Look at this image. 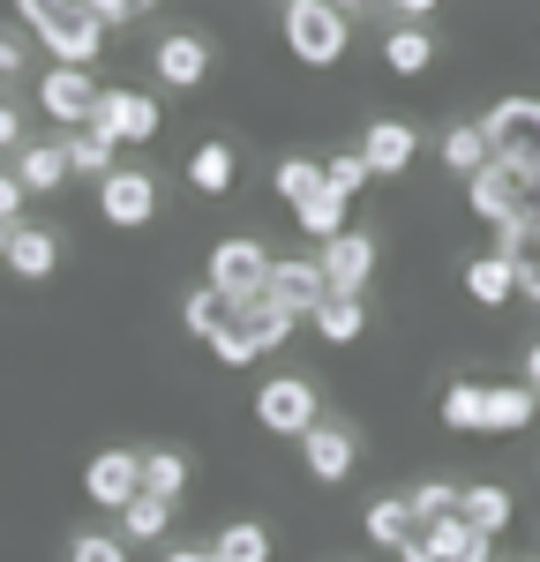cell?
Wrapping results in <instances>:
<instances>
[{
    "mask_svg": "<svg viewBox=\"0 0 540 562\" xmlns=\"http://www.w3.org/2000/svg\"><path fill=\"white\" fill-rule=\"evenodd\" d=\"M15 15L38 31V45H53V60L68 68H90L105 53V23L90 15L83 0H15Z\"/></svg>",
    "mask_w": 540,
    "mask_h": 562,
    "instance_id": "obj_1",
    "label": "cell"
},
{
    "mask_svg": "<svg viewBox=\"0 0 540 562\" xmlns=\"http://www.w3.org/2000/svg\"><path fill=\"white\" fill-rule=\"evenodd\" d=\"M465 188H473V211L488 217L495 233H503V225H533V217H540V166L488 158V166L465 180Z\"/></svg>",
    "mask_w": 540,
    "mask_h": 562,
    "instance_id": "obj_2",
    "label": "cell"
},
{
    "mask_svg": "<svg viewBox=\"0 0 540 562\" xmlns=\"http://www.w3.org/2000/svg\"><path fill=\"white\" fill-rule=\"evenodd\" d=\"M278 31H285V45H293V60H301V68H330V60L353 45V15H346V8H330V0H285Z\"/></svg>",
    "mask_w": 540,
    "mask_h": 562,
    "instance_id": "obj_3",
    "label": "cell"
},
{
    "mask_svg": "<svg viewBox=\"0 0 540 562\" xmlns=\"http://www.w3.org/2000/svg\"><path fill=\"white\" fill-rule=\"evenodd\" d=\"M285 338H293V315L270 301V293H256V301L233 307V323L218 330V346H211V352H218L225 368H248V360H263V352L285 346Z\"/></svg>",
    "mask_w": 540,
    "mask_h": 562,
    "instance_id": "obj_4",
    "label": "cell"
},
{
    "mask_svg": "<svg viewBox=\"0 0 540 562\" xmlns=\"http://www.w3.org/2000/svg\"><path fill=\"white\" fill-rule=\"evenodd\" d=\"M495 158H518V166H540V98H495L488 121H481Z\"/></svg>",
    "mask_w": 540,
    "mask_h": 562,
    "instance_id": "obj_5",
    "label": "cell"
},
{
    "mask_svg": "<svg viewBox=\"0 0 540 562\" xmlns=\"http://www.w3.org/2000/svg\"><path fill=\"white\" fill-rule=\"evenodd\" d=\"M256 420H263L270 435H308L315 420H323L315 383H308V375H270V383L256 390Z\"/></svg>",
    "mask_w": 540,
    "mask_h": 562,
    "instance_id": "obj_6",
    "label": "cell"
},
{
    "mask_svg": "<svg viewBox=\"0 0 540 562\" xmlns=\"http://www.w3.org/2000/svg\"><path fill=\"white\" fill-rule=\"evenodd\" d=\"M83 495L98 510H128L135 495H143V458L135 450H98L83 465Z\"/></svg>",
    "mask_w": 540,
    "mask_h": 562,
    "instance_id": "obj_7",
    "label": "cell"
},
{
    "mask_svg": "<svg viewBox=\"0 0 540 562\" xmlns=\"http://www.w3.org/2000/svg\"><path fill=\"white\" fill-rule=\"evenodd\" d=\"M38 105L60 121V128H83L90 113H98V83H90V68H68V60H53L38 83Z\"/></svg>",
    "mask_w": 540,
    "mask_h": 562,
    "instance_id": "obj_8",
    "label": "cell"
},
{
    "mask_svg": "<svg viewBox=\"0 0 540 562\" xmlns=\"http://www.w3.org/2000/svg\"><path fill=\"white\" fill-rule=\"evenodd\" d=\"M211 285L233 293V301H256L270 285V256L256 240H218V248H211Z\"/></svg>",
    "mask_w": 540,
    "mask_h": 562,
    "instance_id": "obj_9",
    "label": "cell"
},
{
    "mask_svg": "<svg viewBox=\"0 0 540 562\" xmlns=\"http://www.w3.org/2000/svg\"><path fill=\"white\" fill-rule=\"evenodd\" d=\"M98 211H105V225H150V211H158V180L135 173V166H113V173L98 180Z\"/></svg>",
    "mask_w": 540,
    "mask_h": 562,
    "instance_id": "obj_10",
    "label": "cell"
},
{
    "mask_svg": "<svg viewBox=\"0 0 540 562\" xmlns=\"http://www.w3.org/2000/svg\"><path fill=\"white\" fill-rule=\"evenodd\" d=\"M83 128H105L113 143H150L158 135V105L143 90H98V113H90Z\"/></svg>",
    "mask_w": 540,
    "mask_h": 562,
    "instance_id": "obj_11",
    "label": "cell"
},
{
    "mask_svg": "<svg viewBox=\"0 0 540 562\" xmlns=\"http://www.w3.org/2000/svg\"><path fill=\"white\" fill-rule=\"evenodd\" d=\"M323 278H330V293H360L368 278H375V240L360 233V225H346L338 240H323Z\"/></svg>",
    "mask_w": 540,
    "mask_h": 562,
    "instance_id": "obj_12",
    "label": "cell"
},
{
    "mask_svg": "<svg viewBox=\"0 0 540 562\" xmlns=\"http://www.w3.org/2000/svg\"><path fill=\"white\" fill-rule=\"evenodd\" d=\"M301 458H308V473L323 480V487H338V480L353 473L360 442H353V428H338V420H315V428L301 435Z\"/></svg>",
    "mask_w": 540,
    "mask_h": 562,
    "instance_id": "obj_13",
    "label": "cell"
},
{
    "mask_svg": "<svg viewBox=\"0 0 540 562\" xmlns=\"http://www.w3.org/2000/svg\"><path fill=\"white\" fill-rule=\"evenodd\" d=\"M150 68H158V83L195 90L203 76H211V45L195 38V31H166V38H158V53H150Z\"/></svg>",
    "mask_w": 540,
    "mask_h": 562,
    "instance_id": "obj_14",
    "label": "cell"
},
{
    "mask_svg": "<svg viewBox=\"0 0 540 562\" xmlns=\"http://www.w3.org/2000/svg\"><path fill=\"white\" fill-rule=\"evenodd\" d=\"M263 293L301 323V315H315V301L330 293V278H323V262H270V285H263Z\"/></svg>",
    "mask_w": 540,
    "mask_h": 562,
    "instance_id": "obj_15",
    "label": "cell"
},
{
    "mask_svg": "<svg viewBox=\"0 0 540 562\" xmlns=\"http://www.w3.org/2000/svg\"><path fill=\"white\" fill-rule=\"evenodd\" d=\"M360 158H368V173H413L420 135L405 128V121H368V135H360Z\"/></svg>",
    "mask_w": 540,
    "mask_h": 562,
    "instance_id": "obj_16",
    "label": "cell"
},
{
    "mask_svg": "<svg viewBox=\"0 0 540 562\" xmlns=\"http://www.w3.org/2000/svg\"><path fill=\"white\" fill-rule=\"evenodd\" d=\"M308 323H315L323 346H360V338H368V307H360V293H323Z\"/></svg>",
    "mask_w": 540,
    "mask_h": 562,
    "instance_id": "obj_17",
    "label": "cell"
},
{
    "mask_svg": "<svg viewBox=\"0 0 540 562\" xmlns=\"http://www.w3.org/2000/svg\"><path fill=\"white\" fill-rule=\"evenodd\" d=\"M346 217H353V195H338L330 180H323L315 195H301V203H293V225H301L308 240H338V233H346Z\"/></svg>",
    "mask_w": 540,
    "mask_h": 562,
    "instance_id": "obj_18",
    "label": "cell"
},
{
    "mask_svg": "<svg viewBox=\"0 0 540 562\" xmlns=\"http://www.w3.org/2000/svg\"><path fill=\"white\" fill-rule=\"evenodd\" d=\"M53 262H60V240H53V225H15L8 233V270L15 278H53Z\"/></svg>",
    "mask_w": 540,
    "mask_h": 562,
    "instance_id": "obj_19",
    "label": "cell"
},
{
    "mask_svg": "<svg viewBox=\"0 0 540 562\" xmlns=\"http://www.w3.org/2000/svg\"><path fill=\"white\" fill-rule=\"evenodd\" d=\"M540 420V390L533 383H488V435H518Z\"/></svg>",
    "mask_w": 540,
    "mask_h": 562,
    "instance_id": "obj_20",
    "label": "cell"
},
{
    "mask_svg": "<svg viewBox=\"0 0 540 562\" xmlns=\"http://www.w3.org/2000/svg\"><path fill=\"white\" fill-rule=\"evenodd\" d=\"M15 180L31 188V195H53V188H68L76 166H68V143H31L23 158H15Z\"/></svg>",
    "mask_w": 540,
    "mask_h": 562,
    "instance_id": "obj_21",
    "label": "cell"
},
{
    "mask_svg": "<svg viewBox=\"0 0 540 562\" xmlns=\"http://www.w3.org/2000/svg\"><path fill=\"white\" fill-rule=\"evenodd\" d=\"M495 248L510 256V270H518V293L540 307V217H533V225H503Z\"/></svg>",
    "mask_w": 540,
    "mask_h": 562,
    "instance_id": "obj_22",
    "label": "cell"
},
{
    "mask_svg": "<svg viewBox=\"0 0 540 562\" xmlns=\"http://www.w3.org/2000/svg\"><path fill=\"white\" fill-rule=\"evenodd\" d=\"M465 293H473L481 307H503L510 293H518V270H510V256H503V248L473 256V262H465Z\"/></svg>",
    "mask_w": 540,
    "mask_h": 562,
    "instance_id": "obj_23",
    "label": "cell"
},
{
    "mask_svg": "<svg viewBox=\"0 0 540 562\" xmlns=\"http://www.w3.org/2000/svg\"><path fill=\"white\" fill-rule=\"evenodd\" d=\"M233 307H240V301H233V293H218V285L203 278V285L188 293V307H180V323H188V330H195L203 346H218V330L233 323Z\"/></svg>",
    "mask_w": 540,
    "mask_h": 562,
    "instance_id": "obj_24",
    "label": "cell"
},
{
    "mask_svg": "<svg viewBox=\"0 0 540 562\" xmlns=\"http://www.w3.org/2000/svg\"><path fill=\"white\" fill-rule=\"evenodd\" d=\"M510 510H518V503H510V487H495V480H481V487L458 495V518L473 525V532H488V540L510 525Z\"/></svg>",
    "mask_w": 540,
    "mask_h": 562,
    "instance_id": "obj_25",
    "label": "cell"
},
{
    "mask_svg": "<svg viewBox=\"0 0 540 562\" xmlns=\"http://www.w3.org/2000/svg\"><path fill=\"white\" fill-rule=\"evenodd\" d=\"M413 532H420V518H413V495H383V503H368V540H375V548H391V555H398Z\"/></svg>",
    "mask_w": 540,
    "mask_h": 562,
    "instance_id": "obj_26",
    "label": "cell"
},
{
    "mask_svg": "<svg viewBox=\"0 0 540 562\" xmlns=\"http://www.w3.org/2000/svg\"><path fill=\"white\" fill-rule=\"evenodd\" d=\"M443 428L450 435H488V383H450L443 390Z\"/></svg>",
    "mask_w": 540,
    "mask_h": 562,
    "instance_id": "obj_27",
    "label": "cell"
},
{
    "mask_svg": "<svg viewBox=\"0 0 540 562\" xmlns=\"http://www.w3.org/2000/svg\"><path fill=\"white\" fill-rule=\"evenodd\" d=\"M488 158H495V150H488V135H481V121H458V128H443V166H450L458 180H473Z\"/></svg>",
    "mask_w": 540,
    "mask_h": 562,
    "instance_id": "obj_28",
    "label": "cell"
},
{
    "mask_svg": "<svg viewBox=\"0 0 540 562\" xmlns=\"http://www.w3.org/2000/svg\"><path fill=\"white\" fill-rule=\"evenodd\" d=\"M211 562H270V532L248 518L218 525V540H211Z\"/></svg>",
    "mask_w": 540,
    "mask_h": 562,
    "instance_id": "obj_29",
    "label": "cell"
},
{
    "mask_svg": "<svg viewBox=\"0 0 540 562\" xmlns=\"http://www.w3.org/2000/svg\"><path fill=\"white\" fill-rule=\"evenodd\" d=\"M383 60H391V76H420V68L436 60V38H428L420 23H398V31L383 38Z\"/></svg>",
    "mask_w": 540,
    "mask_h": 562,
    "instance_id": "obj_30",
    "label": "cell"
},
{
    "mask_svg": "<svg viewBox=\"0 0 540 562\" xmlns=\"http://www.w3.org/2000/svg\"><path fill=\"white\" fill-rule=\"evenodd\" d=\"M166 525H173V503L143 487L128 510H121V540H166Z\"/></svg>",
    "mask_w": 540,
    "mask_h": 562,
    "instance_id": "obj_31",
    "label": "cell"
},
{
    "mask_svg": "<svg viewBox=\"0 0 540 562\" xmlns=\"http://www.w3.org/2000/svg\"><path fill=\"white\" fill-rule=\"evenodd\" d=\"M68 166L90 173V180H105V173H113V135H105V128H76V135H68Z\"/></svg>",
    "mask_w": 540,
    "mask_h": 562,
    "instance_id": "obj_32",
    "label": "cell"
},
{
    "mask_svg": "<svg viewBox=\"0 0 540 562\" xmlns=\"http://www.w3.org/2000/svg\"><path fill=\"white\" fill-rule=\"evenodd\" d=\"M188 180H195L203 195H225V188H233V150H225V143H195V158H188Z\"/></svg>",
    "mask_w": 540,
    "mask_h": 562,
    "instance_id": "obj_33",
    "label": "cell"
},
{
    "mask_svg": "<svg viewBox=\"0 0 540 562\" xmlns=\"http://www.w3.org/2000/svg\"><path fill=\"white\" fill-rule=\"evenodd\" d=\"M270 188H278V203H301V195H315V188H323V158H278Z\"/></svg>",
    "mask_w": 540,
    "mask_h": 562,
    "instance_id": "obj_34",
    "label": "cell"
},
{
    "mask_svg": "<svg viewBox=\"0 0 540 562\" xmlns=\"http://www.w3.org/2000/svg\"><path fill=\"white\" fill-rule=\"evenodd\" d=\"M143 487L166 495V503H180V487H188V458H180V450H150V458H143Z\"/></svg>",
    "mask_w": 540,
    "mask_h": 562,
    "instance_id": "obj_35",
    "label": "cell"
},
{
    "mask_svg": "<svg viewBox=\"0 0 540 562\" xmlns=\"http://www.w3.org/2000/svg\"><path fill=\"white\" fill-rule=\"evenodd\" d=\"M458 495H465V487H450V480H420V487H413V518H420V525L450 518V510H458Z\"/></svg>",
    "mask_w": 540,
    "mask_h": 562,
    "instance_id": "obj_36",
    "label": "cell"
},
{
    "mask_svg": "<svg viewBox=\"0 0 540 562\" xmlns=\"http://www.w3.org/2000/svg\"><path fill=\"white\" fill-rule=\"evenodd\" d=\"M323 180H330L338 195H360L375 173H368V158H360V150H338V158H323Z\"/></svg>",
    "mask_w": 540,
    "mask_h": 562,
    "instance_id": "obj_37",
    "label": "cell"
},
{
    "mask_svg": "<svg viewBox=\"0 0 540 562\" xmlns=\"http://www.w3.org/2000/svg\"><path fill=\"white\" fill-rule=\"evenodd\" d=\"M68 562H128V540H113V532H76V540H68Z\"/></svg>",
    "mask_w": 540,
    "mask_h": 562,
    "instance_id": "obj_38",
    "label": "cell"
},
{
    "mask_svg": "<svg viewBox=\"0 0 540 562\" xmlns=\"http://www.w3.org/2000/svg\"><path fill=\"white\" fill-rule=\"evenodd\" d=\"M83 8L98 15V23H105V31H121V23L135 15V0H83Z\"/></svg>",
    "mask_w": 540,
    "mask_h": 562,
    "instance_id": "obj_39",
    "label": "cell"
},
{
    "mask_svg": "<svg viewBox=\"0 0 540 562\" xmlns=\"http://www.w3.org/2000/svg\"><path fill=\"white\" fill-rule=\"evenodd\" d=\"M23 195H31L23 180H15V173H0V225H15V211H23Z\"/></svg>",
    "mask_w": 540,
    "mask_h": 562,
    "instance_id": "obj_40",
    "label": "cell"
},
{
    "mask_svg": "<svg viewBox=\"0 0 540 562\" xmlns=\"http://www.w3.org/2000/svg\"><path fill=\"white\" fill-rule=\"evenodd\" d=\"M15 68H23V38H15V31H0V83H8Z\"/></svg>",
    "mask_w": 540,
    "mask_h": 562,
    "instance_id": "obj_41",
    "label": "cell"
},
{
    "mask_svg": "<svg viewBox=\"0 0 540 562\" xmlns=\"http://www.w3.org/2000/svg\"><path fill=\"white\" fill-rule=\"evenodd\" d=\"M15 143H23V121H15V105L0 98V150H15Z\"/></svg>",
    "mask_w": 540,
    "mask_h": 562,
    "instance_id": "obj_42",
    "label": "cell"
},
{
    "mask_svg": "<svg viewBox=\"0 0 540 562\" xmlns=\"http://www.w3.org/2000/svg\"><path fill=\"white\" fill-rule=\"evenodd\" d=\"M398 562H443V555L428 548V532H413V540H405V548H398Z\"/></svg>",
    "mask_w": 540,
    "mask_h": 562,
    "instance_id": "obj_43",
    "label": "cell"
},
{
    "mask_svg": "<svg viewBox=\"0 0 540 562\" xmlns=\"http://www.w3.org/2000/svg\"><path fill=\"white\" fill-rule=\"evenodd\" d=\"M166 562H211V548H166Z\"/></svg>",
    "mask_w": 540,
    "mask_h": 562,
    "instance_id": "obj_44",
    "label": "cell"
},
{
    "mask_svg": "<svg viewBox=\"0 0 540 562\" xmlns=\"http://www.w3.org/2000/svg\"><path fill=\"white\" fill-rule=\"evenodd\" d=\"M391 8H398L405 23H413V15H428V8H436V0H391Z\"/></svg>",
    "mask_w": 540,
    "mask_h": 562,
    "instance_id": "obj_45",
    "label": "cell"
},
{
    "mask_svg": "<svg viewBox=\"0 0 540 562\" xmlns=\"http://www.w3.org/2000/svg\"><path fill=\"white\" fill-rule=\"evenodd\" d=\"M526 383L540 390V338H533V346H526Z\"/></svg>",
    "mask_w": 540,
    "mask_h": 562,
    "instance_id": "obj_46",
    "label": "cell"
},
{
    "mask_svg": "<svg viewBox=\"0 0 540 562\" xmlns=\"http://www.w3.org/2000/svg\"><path fill=\"white\" fill-rule=\"evenodd\" d=\"M330 8H346V15H360V8H368V0H330Z\"/></svg>",
    "mask_w": 540,
    "mask_h": 562,
    "instance_id": "obj_47",
    "label": "cell"
},
{
    "mask_svg": "<svg viewBox=\"0 0 540 562\" xmlns=\"http://www.w3.org/2000/svg\"><path fill=\"white\" fill-rule=\"evenodd\" d=\"M8 233H15V225H0V262H8Z\"/></svg>",
    "mask_w": 540,
    "mask_h": 562,
    "instance_id": "obj_48",
    "label": "cell"
},
{
    "mask_svg": "<svg viewBox=\"0 0 540 562\" xmlns=\"http://www.w3.org/2000/svg\"><path fill=\"white\" fill-rule=\"evenodd\" d=\"M135 8H158V0H135Z\"/></svg>",
    "mask_w": 540,
    "mask_h": 562,
    "instance_id": "obj_49",
    "label": "cell"
}]
</instances>
